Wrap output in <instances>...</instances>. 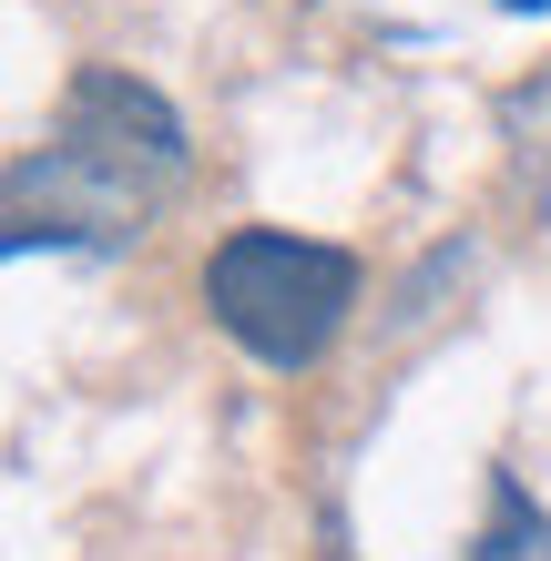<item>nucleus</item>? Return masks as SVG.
Instances as JSON below:
<instances>
[{
	"label": "nucleus",
	"mask_w": 551,
	"mask_h": 561,
	"mask_svg": "<svg viewBox=\"0 0 551 561\" xmlns=\"http://www.w3.org/2000/svg\"><path fill=\"white\" fill-rule=\"evenodd\" d=\"M501 11H551V0H501Z\"/></svg>",
	"instance_id": "4"
},
{
	"label": "nucleus",
	"mask_w": 551,
	"mask_h": 561,
	"mask_svg": "<svg viewBox=\"0 0 551 561\" xmlns=\"http://www.w3.org/2000/svg\"><path fill=\"white\" fill-rule=\"evenodd\" d=\"M184 184V123L134 72H72L51 144L11 163V255L31 245H123Z\"/></svg>",
	"instance_id": "1"
},
{
	"label": "nucleus",
	"mask_w": 551,
	"mask_h": 561,
	"mask_svg": "<svg viewBox=\"0 0 551 561\" xmlns=\"http://www.w3.org/2000/svg\"><path fill=\"white\" fill-rule=\"evenodd\" d=\"M205 307L245 357L266 368H317L358 307V255L328 236H286V225H236L205 255Z\"/></svg>",
	"instance_id": "2"
},
{
	"label": "nucleus",
	"mask_w": 551,
	"mask_h": 561,
	"mask_svg": "<svg viewBox=\"0 0 551 561\" xmlns=\"http://www.w3.org/2000/svg\"><path fill=\"white\" fill-rule=\"evenodd\" d=\"M460 561H551V520L510 470H491V511H480V541Z\"/></svg>",
	"instance_id": "3"
}]
</instances>
